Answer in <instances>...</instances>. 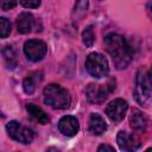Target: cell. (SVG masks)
I'll return each mask as SVG.
<instances>
[{"label":"cell","instance_id":"44dd1931","mask_svg":"<svg viewBox=\"0 0 152 152\" xmlns=\"http://www.w3.org/2000/svg\"><path fill=\"white\" fill-rule=\"evenodd\" d=\"M19 1L26 8H37L40 5V0H19Z\"/></svg>","mask_w":152,"mask_h":152},{"label":"cell","instance_id":"8fae6325","mask_svg":"<svg viewBox=\"0 0 152 152\" xmlns=\"http://www.w3.org/2000/svg\"><path fill=\"white\" fill-rule=\"evenodd\" d=\"M147 124H148V121H147L146 115L142 112L134 109L129 118V125L133 128V131H135L138 133H145L146 128H147Z\"/></svg>","mask_w":152,"mask_h":152},{"label":"cell","instance_id":"5bb4252c","mask_svg":"<svg viewBox=\"0 0 152 152\" xmlns=\"http://www.w3.org/2000/svg\"><path fill=\"white\" fill-rule=\"evenodd\" d=\"M43 80V72L42 71H33L31 74H28L24 82H23V88H24V91L28 95L33 94L36 88H37V84Z\"/></svg>","mask_w":152,"mask_h":152},{"label":"cell","instance_id":"7a4b0ae2","mask_svg":"<svg viewBox=\"0 0 152 152\" xmlns=\"http://www.w3.org/2000/svg\"><path fill=\"white\" fill-rule=\"evenodd\" d=\"M44 102L55 109H66L71 103V97L65 88L51 83L44 88Z\"/></svg>","mask_w":152,"mask_h":152},{"label":"cell","instance_id":"ac0fdd59","mask_svg":"<svg viewBox=\"0 0 152 152\" xmlns=\"http://www.w3.org/2000/svg\"><path fill=\"white\" fill-rule=\"evenodd\" d=\"M82 42L87 48H91L95 43V34H94V30L93 26H88L83 32H82Z\"/></svg>","mask_w":152,"mask_h":152},{"label":"cell","instance_id":"9c48e42d","mask_svg":"<svg viewBox=\"0 0 152 152\" xmlns=\"http://www.w3.org/2000/svg\"><path fill=\"white\" fill-rule=\"evenodd\" d=\"M58 129L63 135L74 137L80 129L78 120L72 115H65L58 121Z\"/></svg>","mask_w":152,"mask_h":152},{"label":"cell","instance_id":"d6986e66","mask_svg":"<svg viewBox=\"0 0 152 152\" xmlns=\"http://www.w3.org/2000/svg\"><path fill=\"white\" fill-rule=\"evenodd\" d=\"M11 33V23L7 18L0 17V38H6Z\"/></svg>","mask_w":152,"mask_h":152},{"label":"cell","instance_id":"30bf717a","mask_svg":"<svg viewBox=\"0 0 152 152\" xmlns=\"http://www.w3.org/2000/svg\"><path fill=\"white\" fill-rule=\"evenodd\" d=\"M116 141H118L120 150H122V151H134L140 147L139 139L134 134L125 132V131H120L118 133Z\"/></svg>","mask_w":152,"mask_h":152},{"label":"cell","instance_id":"4fadbf2b","mask_svg":"<svg viewBox=\"0 0 152 152\" xmlns=\"http://www.w3.org/2000/svg\"><path fill=\"white\" fill-rule=\"evenodd\" d=\"M106 131H107V124H106L104 119L100 114L93 113L89 119V132L91 134L100 135V134L104 133Z\"/></svg>","mask_w":152,"mask_h":152},{"label":"cell","instance_id":"277c9868","mask_svg":"<svg viewBox=\"0 0 152 152\" xmlns=\"http://www.w3.org/2000/svg\"><path fill=\"white\" fill-rule=\"evenodd\" d=\"M86 69L91 77L101 78L108 75L109 65L106 57L99 52H91L86 59Z\"/></svg>","mask_w":152,"mask_h":152},{"label":"cell","instance_id":"7c38bea8","mask_svg":"<svg viewBox=\"0 0 152 152\" xmlns=\"http://www.w3.org/2000/svg\"><path fill=\"white\" fill-rule=\"evenodd\" d=\"M33 15L28 12H23L18 15L17 18V30L19 33L21 34H26L28 32H31L32 27H33Z\"/></svg>","mask_w":152,"mask_h":152},{"label":"cell","instance_id":"52a82bcc","mask_svg":"<svg viewBox=\"0 0 152 152\" xmlns=\"http://www.w3.org/2000/svg\"><path fill=\"white\" fill-rule=\"evenodd\" d=\"M48 46L43 40L30 39L24 44V53L31 62H38L45 57Z\"/></svg>","mask_w":152,"mask_h":152},{"label":"cell","instance_id":"7402d4cb","mask_svg":"<svg viewBox=\"0 0 152 152\" xmlns=\"http://www.w3.org/2000/svg\"><path fill=\"white\" fill-rule=\"evenodd\" d=\"M97 151H99V152H101V151H109V152H115V148H114L113 146H109V145H101V146H99Z\"/></svg>","mask_w":152,"mask_h":152},{"label":"cell","instance_id":"ba28073f","mask_svg":"<svg viewBox=\"0 0 152 152\" xmlns=\"http://www.w3.org/2000/svg\"><path fill=\"white\" fill-rule=\"evenodd\" d=\"M127 109H128V103L124 99H115L112 102H109L108 106L106 107V114L113 122L118 124L124 120Z\"/></svg>","mask_w":152,"mask_h":152},{"label":"cell","instance_id":"5b68a950","mask_svg":"<svg viewBox=\"0 0 152 152\" xmlns=\"http://www.w3.org/2000/svg\"><path fill=\"white\" fill-rule=\"evenodd\" d=\"M115 89V80H109L106 84L90 83L86 89V97L90 103H102Z\"/></svg>","mask_w":152,"mask_h":152},{"label":"cell","instance_id":"9a60e30c","mask_svg":"<svg viewBox=\"0 0 152 152\" xmlns=\"http://www.w3.org/2000/svg\"><path fill=\"white\" fill-rule=\"evenodd\" d=\"M26 110H27V113H28V115L33 119V120H36L37 122H39V124H46L48 121H49V116H48V114L40 108V107H38V106H36V104H33V103H28V104H26Z\"/></svg>","mask_w":152,"mask_h":152},{"label":"cell","instance_id":"ffe728a7","mask_svg":"<svg viewBox=\"0 0 152 152\" xmlns=\"http://www.w3.org/2000/svg\"><path fill=\"white\" fill-rule=\"evenodd\" d=\"M17 5V0H0V8L4 11H8Z\"/></svg>","mask_w":152,"mask_h":152},{"label":"cell","instance_id":"6da1fadb","mask_svg":"<svg viewBox=\"0 0 152 152\" xmlns=\"http://www.w3.org/2000/svg\"><path fill=\"white\" fill-rule=\"evenodd\" d=\"M106 50L112 57L114 66L118 70H122L127 68L131 63L132 53L126 39L118 33H109L104 37Z\"/></svg>","mask_w":152,"mask_h":152},{"label":"cell","instance_id":"2e32d148","mask_svg":"<svg viewBox=\"0 0 152 152\" xmlns=\"http://www.w3.org/2000/svg\"><path fill=\"white\" fill-rule=\"evenodd\" d=\"M2 57H4V61L7 65V68H11L13 69L14 66H17L18 64V58H17V52L15 50L13 49V46L11 45H6L4 49H2Z\"/></svg>","mask_w":152,"mask_h":152},{"label":"cell","instance_id":"3957f363","mask_svg":"<svg viewBox=\"0 0 152 152\" xmlns=\"http://www.w3.org/2000/svg\"><path fill=\"white\" fill-rule=\"evenodd\" d=\"M134 97L140 106L148 107L151 104V77L150 71L139 70L135 77Z\"/></svg>","mask_w":152,"mask_h":152},{"label":"cell","instance_id":"8992f818","mask_svg":"<svg viewBox=\"0 0 152 152\" xmlns=\"http://www.w3.org/2000/svg\"><path fill=\"white\" fill-rule=\"evenodd\" d=\"M6 131L12 139H14L15 141H19L21 144H30V142H32V140L34 138V133L31 128L23 126L20 122L14 121V120L10 121L6 125Z\"/></svg>","mask_w":152,"mask_h":152},{"label":"cell","instance_id":"e0dca14e","mask_svg":"<svg viewBox=\"0 0 152 152\" xmlns=\"http://www.w3.org/2000/svg\"><path fill=\"white\" fill-rule=\"evenodd\" d=\"M88 6H89V0H76L74 11H72V19L74 20L81 19L86 14Z\"/></svg>","mask_w":152,"mask_h":152}]
</instances>
